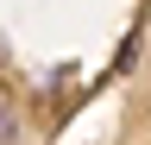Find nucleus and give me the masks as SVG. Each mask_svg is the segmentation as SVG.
<instances>
[]
</instances>
